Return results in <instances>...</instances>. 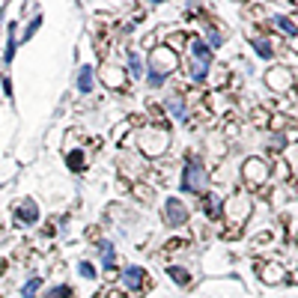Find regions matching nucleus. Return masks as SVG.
<instances>
[{"label": "nucleus", "instance_id": "1", "mask_svg": "<svg viewBox=\"0 0 298 298\" xmlns=\"http://www.w3.org/2000/svg\"><path fill=\"white\" fill-rule=\"evenodd\" d=\"M191 57H194V63L188 66V75L194 78V81H203L206 78V72L212 66V51H209V45L206 42H191Z\"/></svg>", "mask_w": 298, "mask_h": 298}, {"label": "nucleus", "instance_id": "2", "mask_svg": "<svg viewBox=\"0 0 298 298\" xmlns=\"http://www.w3.org/2000/svg\"><path fill=\"white\" fill-rule=\"evenodd\" d=\"M182 191H191V194H200L206 191V170L197 158H191L185 164V173H182Z\"/></svg>", "mask_w": 298, "mask_h": 298}, {"label": "nucleus", "instance_id": "3", "mask_svg": "<svg viewBox=\"0 0 298 298\" xmlns=\"http://www.w3.org/2000/svg\"><path fill=\"white\" fill-rule=\"evenodd\" d=\"M185 218H188V209L179 203L176 197H170L164 203V221L170 227H179V224H185Z\"/></svg>", "mask_w": 298, "mask_h": 298}, {"label": "nucleus", "instance_id": "4", "mask_svg": "<svg viewBox=\"0 0 298 298\" xmlns=\"http://www.w3.org/2000/svg\"><path fill=\"white\" fill-rule=\"evenodd\" d=\"M123 280H126V286H129V289H143V283H146V274H143V268L129 265V268L123 271Z\"/></svg>", "mask_w": 298, "mask_h": 298}, {"label": "nucleus", "instance_id": "5", "mask_svg": "<svg viewBox=\"0 0 298 298\" xmlns=\"http://www.w3.org/2000/svg\"><path fill=\"white\" fill-rule=\"evenodd\" d=\"M36 218H39V215H36V206L30 203V200L18 206V221H24V224H36Z\"/></svg>", "mask_w": 298, "mask_h": 298}, {"label": "nucleus", "instance_id": "6", "mask_svg": "<svg viewBox=\"0 0 298 298\" xmlns=\"http://www.w3.org/2000/svg\"><path fill=\"white\" fill-rule=\"evenodd\" d=\"M78 90H81V93H90V90H93V69L90 66H84L78 72Z\"/></svg>", "mask_w": 298, "mask_h": 298}, {"label": "nucleus", "instance_id": "7", "mask_svg": "<svg viewBox=\"0 0 298 298\" xmlns=\"http://www.w3.org/2000/svg\"><path fill=\"white\" fill-rule=\"evenodd\" d=\"M167 110H170L176 120H185V104H182L179 96H170V99H167Z\"/></svg>", "mask_w": 298, "mask_h": 298}, {"label": "nucleus", "instance_id": "8", "mask_svg": "<svg viewBox=\"0 0 298 298\" xmlns=\"http://www.w3.org/2000/svg\"><path fill=\"white\" fill-rule=\"evenodd\" d=\"M99 251H101V263L107 265V268H113L116 260H113V245L110 242H99Z\"/></svg>", "mask_w": 298, "mask_h": 298}, {"label": "nucleus", "instance_id": "9", "mask_svg": "<svg viewBox=\"0 0 298 298\" xmlns=\"http://www.w3.org/2000/svg\"><path fill=\"white\" fill-rule=\"evenodd\" d=\"M39 286H42V280H39V277H30V280H27V283L21 286V292H24V298H33L36 292H39Z\"/></svg>", "mask_w": 298, "mask_h": 298}, {"label": "nucleus", "instance_id": "10", "mask_svg": "<svg viewBox=\"0 0 298 298\" xmlns=\"http://www.w3.org/2000/svg\"><path fill=\"white\" fill-rule=\"evenodd\" d=\"M274 24H277V27H280V30H283L286 36H295V33H298V27L292 24V21H286L283 15H277V18H274Z\"/></svg>", "mask_w": 298, "mask_h": 298}, {"label": "nucleus", "instance_id": "11", "mask_svg": "<svg viewBox=\"0 0 298 298\" xmlns=\"http://www.w3.org/2000/svg\"><path fill=\"white\" fill-rule=\"evenodd\" d=\"M129 66H132V75H137V78H140V75H143V63H140V54H129Z\"/></svg>", "mask_w": 298, "mask_h": 298}, {"label": "nucleus", "instance_id": "12", "mask_svg": "<svg viewBox=\"0 0 298 298\" xmlns=\"http://www.w3.org/2000/svg\"><path fill=\"white\" fill-rule=\"evenodd\" d=\"M146 81H149V87H161V84H164V75H161L158 69H149V72H146Z\"/></svg>", "mask_w": 298, "mask_h": 298}, {"label": "nucleus", "instance_id": "13", "mask_svg": "<svg viewBox=\"0 0 298 298\" xmlns=\"http://www.w3.org/2000/svg\"><path fill=\"white\" fill-rule=\"evenodd\" d=\"M167 274H170L173 280H179V283H191V274L182 271V268H167Z\"/></svg>", "mask_w": 298, "mask_h": 298}, {"label": "nucleus", "instance_id": "14", "mask_svg": "<svg viewBox=\"0 0 298 298\" xmlns=\"http://www.w3.org/2000/svg\"><path fill=\"white\" fill-rule=\"evenodd\" d=\"M15 57V27L9 24V42H6V63Z\"/></svg>", "mask_w": 298, "mask_h": 298}, {"label": "nucleus", "instance_id": "15", "mask_svg": "<svg viewBox=\"0 0 298 298\" xmlns=\"http://www.w3.org/2000/svg\"><path fill=\"white\" fill-rule=\"evenodd\" d=\"M260 167H265V164H260V161H248V179H251V182H260Z\"/></svg>", "mask_w": 298, "mask_h": 298}, {"label": "nucleus", "instance_id": "16", "mask_svg": "<svg viewBox=\"0 0 298 298\" xmlns=\"http://www.w3.org/2000/svg\"><path fill=\"white\" fill-rule=\"evenodd\" d=\"M69 167L72 170H84V155L81 152H69Z\"/></svg>", "mask_w": 298, "mask_h": 298}, {"label": "nucleus", "instance_id": "17", "mask_svg": "<svg viewBox=\"0 0 298 298\" xmlns=\"http://www.w3.org/2000/svg\"><path fill=\"white\" fill-rule=\"evenodd\" d=\"M78 271H81V277H87V280H93V277H96V268H93L90 263H81V265H78Z\"/></svg>", "mask_w": 298, "mask_h": 298}, {"label": "nucleus", "instance_id": "18", "mask_svg": "<svg viewBox=\"0 0 298 298\" xmlns=\"http://www.w3.org/2000/svg\"><path fill=\"white\" fill-rule=\"evenodd\" d=\"M72 295V286H57V289H51L48 298H69Z\"/></svg>", "mask_w": 298, "mask_h": 298}, {"label": "nucleus", "instance_id": "19", "mask_svg": "<svg viewBox=\"0 0 298 298\" xmlns=\"http://www.w3.org/2000/svg\"><path fill=\"white\" fill-rule=\"evenodd\" d=\"M257 54H260V57H265V60H268V57H271L274 51H271V45H268V42H257Z\"/></svg>", "mask_w": 298, "mask_h": 298}, {"label": "nucleus", "instance_id": "20", "mask_svg": "<svg viewBox=\"0 0 298 298\" xmlns=\"http://www.w3.org/2000/svg\"><path fill=\"white\" fill-rule=\"evenodd\" d=\"M209 215H212V218H215V215H221V200H218V197L209 200Z\"/></svg>", "mask_w": 298, "mask_h": 298}, {"label": "nucleus", "instance_id": "21", "mask_svg": "<svg viewBox=\"0 0 298 298\" xmlns=\"http://www.w3.org/2000/svg\"><path fill=\"white\" fill-rule=\"evenodd\" d=\"M218 45H221V33H215V30H212V33H209V51H212V48H218Z\"/></svg>", "mask_w": 298, "mask_h": 298}, {"label": "nucleus", "instance_id": "22", "mask_svg": "<svg viewBox=\"0 0 298 298\" xmlns=\"http://www.w3.org/2000/svg\"><path fill=\"white\" fill-rule=\"evenodd\" d=\"M39 24H42V18H33V24L27 27V33H24V39H30V36H33L36 30H39Z\"/></svg>", "mask_w": 298, "mask_h": 298}]
</instances>
